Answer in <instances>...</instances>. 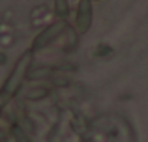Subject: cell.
Instances as JSON below:
<instances>
[{
	"label": "cell",
	"mask_w": 148,
	"mask_h": 142,
	"mask_svg": "<svg viewBox=\"0 0 148 142\" xmlns=\"http://www.w3.org/2000/svg\"><path fill=\"white\" fill-rule=\"evenodd\" d=\"M34 62V51L28 49L25 51L17 60H15L11 71L8 73L6 80H4L2 88H0V112H4L10 101L19 94V90L23 88V82L26 80V75H28V69Z\"/></svg>",
	"instance_id": "6da1fadb"
},
{
	"label": "cell",
	"mask_w": 148,
	"mask_h": 142,
	"mask_svg": "<svg viewBox=\"0 0 148 142\" xmlns=\"http://www.w3.org/2000/svg\"><path fill=\"white\" fill-rule=\"evenodd\" d=\"M66 30H69L68 21H66V19H56L54 22H51L49 26H45V28L34 37L32 47H30V49H32L34 52L43 51V49L49 47V45H53L58 37H62V34H64Z\"/></svg>",
	"instance_id": "7a4b0ae2"
},
{
	"label": "cell",
	"mask_w": 148,
	"mask_h": 142,
	"mask_svg": "<svg viewBox=\"0 0 148 142\" xmlns=\"http://www.w3.org/2000/svg\"><path fill=\"white\" fill-rule=\"evenodd\" d=\"M92 17H94L92 0H79L77 15H75V32L77 34H86L92 26Z\"/></svg>",
	"instance_id": "3957f363"
},
{
	"label": "cell",
	"mask_w": 148,
	"mask_h": 142,
	"mask_svg": "<svg viewBox=\"0 0 148 142\" xmlns=\"http://www.w3.org/2000/svg\"><path fill=\"white\" fill-rule=\"evenodd\" d=\"M54 71L53 67H49V66H38V67H34V66H30V69H28V75H26V79H30V80H45V79H51V77L54 75Z\"/></svg>",
	"instance_id": "277c9868"
},
{
	"label": "cell",
	"mask_w": 148,
	"mask_h": 142,
	"mask_svg": "<svg viewBox=\"0 0 148 142\" xmlns=\"http://www.w3.org/2000/svg\"><path fill=\"white\" fill-rule=\"evenodd\" d=\"M49 94H51V90L47 86H34L25 92V99L26 101H40V99H45Z\"/></svg>",
	"instance_id": "5b68a950"
},
{
	"label": "cell",
	"mask_w": 148,
	"mask_h": 142,
	"mask_svg": "<svg viewBox=\"0 0 148 142\" xmlns=\"http://www.w3.org/2000/svg\"><path fill=\"white\" fill-rule=\"evenodd\" d=\"M54 6V15L58 19H66L68 21L69 13H71V7H69V0H53Z\"/></svg>",
	"instance_id": "8992f818"
},
{
	"label": "cell",
	"mask_w": 148,
	"mask_h": 142,
	"mask_svg": "<svg viewBox=\"0 0 148 142\" xmlns=\"http://www.w3.org/2000/svg\"><path fill=\"white\" fill-rule=\"evenodd\" d=\"M11 135H13V139L17 140V142H30L26 131L21 127V125H13V127H11Z\"/></svg>",
	"instance_id": "52a82bcc"
},
{
	"label": "cell",
	"mask_w": 148,
	"mask_h": 142,
	"mask_svg": "<svg viewBox=\"0 0 148 142\" xmlns=\"http://www.w3.org/2000/svg\"><path fill=\"white\" fill-rule=\"evenodd\" d=\"M6 64H8V54L0 51V66H6Z\"/></svg>",
	"instance_id": "ba28073f"
},
{
	"label": "cell",
	"mask_w": 148,
	"mask_h": 142,
	"mask_svg": "<svg viewBox=\"0 0 148 142\" xmlns=\"http://www.w3.org/2000/svg\"><path fill=\"white\" fill-rule=\"evenodd\" d=\"M6 137H8V133L4 131L2 127H0V142H4V140H6Z\"/></svg>",
	"instance_id": "9c48e42d"
},
{
	"label": "cell",
	"mask_w": 148,
	"mask_h": 142,
	"mask_svg": "<svg viewBox=\"0 0 148 142\" xmlns=\"http://www.w3.org/2000/svg\"><path fill=\"white\" fill-rule=\"evenodd\" d=\"M92 2H99V0H92Z\"/></svg>",
	"instance_id": "30bf717a"
}]
</instances>
